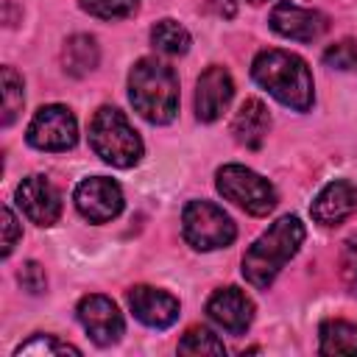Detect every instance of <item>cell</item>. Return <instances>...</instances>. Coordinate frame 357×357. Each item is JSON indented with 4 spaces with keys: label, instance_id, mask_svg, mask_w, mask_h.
I'll list each match as a JSON object with an SVG mask.
<instances>
[{
    "label": "cell",
    "instance_id": "21",
    "mask_svg": "<svg viewBox=\"0 0 357 357\" xmlns=\"http://www.w3.org/2000/svg\"><path fill=\"white\" fill-rule=\"evenodd\" d=\"M25 92H22V78L17 75L14 67H3V126L8 128L17 114L22 112Z\"/></svg>",
    "mask_w": 357,
    "mask_h": 357
},
{
    "label": "cell",
    "instance_id": "20",
    "mask_svg": "<svg viewBox=\"0 0 357 357\" xmlns=\"http://www.w3.org/2000/svg\"><path fill=\"white\" fill-rule=\"evenodd\" d=\"M178 351L181 354H226V346L206 326H190L178 340Z\"/></svg>",
    "mask_w": 357,
    "mask_h": 357
},
{
    "label": "cell",
    "instance_id": "1",
    "mask_svg": "<svg viewBox=\"0 0 357 357\" xmlns=\"http://www.w3.org/2000/svg\"><path fill=\"white\" fill-rule=\"evenodd\" d=\"M304 243V223L296 215H282L271 223L268 231H262L243 254V276L257 290H268L279 271L287 265V259L296 257V251Z\"/></svg>",
    "mask_w": 357,
    "mask_h": 357
},
{
    "label": "cell",
    "instance_id": "17",
    "mask_svg": "<svg viewBox=\"0 0 357 357\" xmlns=\"http://www.w3.org/2000/svg\"><path fill=\"white\" fill-rule=\"evenodd\" d=\"M98 42L89 36V33H75L64 42V50H61V64L70 75L81 78L86 73H92L98 67Z\"/></svg>",
    "mask_w": 357,
    "mask_h": 357
},
{
    "label": "cell",
    "instance_id": "15",
    "mask_svg": "<svg viewBox=\"0 0 357 357\" xmlns=\"http://www.w3.org/2000/svg\"><path fill=\"white\" fill-rule=\"evenodd\" d=\"M357 209V187L346 178L329 181L312 201L310 215L321 226H337Z\"/></svg>",
    "mask_w": 357,
    "mask_h": 357
},
{
    "label": "cell",
    "instance_id": "14",
    "mask_svg": "<svg viewBox=\"0 0 357 357\" xmlns=\"http://www.w3.org/2000/svg\"><path fill=\"white\" fill-rule=\"evenodd\" d=\"M128 307L137 315V321H142L151 329H167L178 318V298L148 284H137L128 290Z\"/></svg>",
    "mask_w": 357,
    "mask_h": 357
},
{
    "label": "cell",
    "instance_id": "7",
    "mask_svg": "<svg viewBox=\"0 0 357 357\" xmlns=\"http://www.w3.org/2000/svg\"><path fill=\"white\" fill-rule=\"evenodd\" d=\"M75 139H78L75 114L61 103L42 106L28 123V142L39 151H67L75 145Z\"/></svg>",
    "mask_w": 357,
    "mask_h": 357
},
{
    "label": "cell",
    "instance_id": "10",
    "mask_svg": "<svg viewBox=\"0 0 357 357\" xmlns=\"http://www.w3.org/2000/svg\"><path fill=\"white\" fill-rule=\"evenodd\" d=\"M17 204L36 226H53L61 215V192L45 176H28L17 187Z\"/></svg>",
    "mask_w": 357,
    "mask_h": 357
},
{
    "label": "cell",
    "instance_id": "28",
    "mask_svg": "<svg viewBox=\"0 0 357 357\" xmlns=\"http://www.w3.org/2000/svg\"><path fill=\"white\" fill-rule=\"evenodd\" d=\"M248 3H257L259 6V3H268V0H248Z\"/></svg>",
    "mask_w": 357,
    "mask_h": 357
},
{
    "label": "cell",
    "instance_id": "19",
    "mask_svg": "<svg viewBox=\"0 0 357 357\" xmlns=\"http://www.w3.org/2000/svg\"><path fill=\"white\" fill-rule=\"evenodd\" d=\"M151 42L159 53H167V56H181L187 53L190 47V33L184 25H178L176 20H159L153 28H151Z\"/></svg>",
    "mask_w": 357,
    "mask_h": 357
},
{
    "label": "cell",
    "instance_id": "9",
    "mask_svg": "<svg viewBox=\"0 0 357 357\" xmlns=\"http://www.w3.org/2000/svg\"><path fill=\"white\" fill-rule=\"evenodd\" d=\"M78 321L98 346H112L126 332V324H123L117 304L100 293H89L78 301Z\"/></svg>",
    "mask_w": 357,
    "mask_h": 357
},
{
    "label": "cell",
    "instance_id": "26",
    "mask_svg": "<svg viewBox=\"0 0 357 357\" xmlns=\"http://www.w3.org/2000/svg\"><path fill=\"white\" fill-rule=\"evenodd\" d=\"M17 279H20V284L28 290V293H42L45 287H47V276H45V268L39 265V262H33V259H28L22 268H20V273H17Z\"/></svg>",
    "mask_w": 357,
    "mask_h": 357
},
{
    "label": "cell",
    "instance_id": "16",
    "mask_svg": "<svg viewBox=\"0 0 357 357\" xmlns=\"http://www.w3.org/2000/svg\"><path fill=\"white\" fill-rule=\"evenodd\" d=\"M268 128H271V114L265 109V103L259 98H245L231 120V134L240 145L257 151L265 137H268Z\"/></svg>",
    "mask_w": 357,
    "mask_h": 357
},
{
    "label": "cell",
    "instance_id": "8",
    "mask_svg": "<svg viewBox=\"0 0 357 357\" xmlns=\"http://www.w3.org/2000/svg\"><path fill=\"white\" fill-rule=\"evenodd\" d=\"M75 209L89 220V223H106L114 220L123 212V190L117 181L106 176H92L84 178L75 187Z\"/></svg>",
    "mask_w": 357,
    "mask_h": 357
},
{
    "label": "cell",
    "instance_id": "18",
    "mask_svg": "<svg viewBox=\"0 0 357 357\" xmlns=\"http://www.w3.org/2000/svg\"><path fill=\"white\" fill-rule=\"evenodd\" d=\"M318 337L321 354H357V326L349 321H324Z\"/></svg>",
    "mask_w": 357,
    "mask_h": 357
},
{
    "label": "cell",
    "instance_id": "24",
    "mask_svg": "<svg viewBox=\"0 0 357 357\" xmlns=\"http://www.w3.org/2000/svg\"><path fill=\"white\" fill-rule=\"evenodd\" d=\"M324 64L332 67V70H349V73H357V42H354V39L335 42L332 47L324 50Z\"/></svg>",
    "mask_w": 357,
    "mask_h": 357
},
{
    "label": "cell",
    "instance_id": "13",
    "mask_svg": "<svg viewBox=\"0 0 357 357\" xmlns=\"http://www.w3.org/2000/svg\"><path fill=\"white\" fill-rule=\"evenodd\" d=\"M206 315L229 335H243L254 321V301L240 287H220L206 301Z\"/></svg>",
    "mask_w": 357,
    "mask_h": 357
},
{
    "label": "cell",
    "instance_id": "27",
    "mask_svg": "<svg viewBox=\"0 0 357 357\" xmlns=\"http://www.w3.org/2000/svg\"><path fill=\"white\" fill-rule=\"evenodd\" d=\"M17 240H20V223L11 212V206H3V257H8L14 251Z\"/></svg>",
    "mask_w": 357,
    "mask_h": 357
},
{
    "label": "cell",
    "instance_id": "25",
    "mask_svg": "<svg viewBox=\"0 0 357 357\" xmlns=\"http://www.w3.org/2000/svg\"><path fill=\"white\" fill-rule=\"evenodd\" d=\"M340 279L351 293H357V234L349 237L340 248Z\"/></svg>",
    "mask_w": 357,
    "mask_h": 357
},
{
    "label": "cell",
    "instance_id": "11",
    "mask_svg": "<svg viewBox=\"0 0 357 357\" xmlns=\"http://www.w3.org/2000/svg\"><path fill=\"white\" fill-rule=\"evenodd\" d=\"M271 28L284 36V39H296V42H315L324 36L326 31V17L321 11H312V8H301L290 0H282L271 8V17H268Z\"/></svg>",
    "mask_w": 357,
    "mask_h": 357
},
{
    "label": "cell",
    "instance_id": "5",
    "mask_svg": "<svg viewBox=\"0 0 357 357\" xmlns=\"http://www.w3.org/2000/svg\"><path fill=\"white\" fill-rule=\"evenodd\" d=\"M181 231L184 240L198 251L226 248L237 237L234 220L212 201H190L181 212Z\"/></svg>",
    "mask_w": 357,
    "mask_h": 357
},
{
    "label": "cell",
    "instance_id": "23",
    "mask_svg": "<svg viewBox=\"0 0 357 357\" xmlns=\"http://www.w3.org/2000/svg\"><path fill=\"white\" fill-rule=\"evenodd\" d=\"M139 0H78V6L98 20H123L134 14Z\"/></svg>",
    "mask_w": 357,
    "mask_h": 357
},
{
    "label": "cell",
    "instance_id": "3",
    "mask_svg": "<svg viewBox=\"0 0 357 357\" xmlns=\"http://www.w3.org/2000/svg\"><path fill=\"white\" fill-rule=\"evenodd\" d=\"M128 98L139 117L165 126L178 112V78L159 59H139L128 73Z\"/></svg>",
    "mask_w": 357,
    "mask_h": 357
},
{
    "label": "cell",
    "instance_id": "22",
    "mask_svg": "<svg viewBox=\"0 0 357 357\" xmlns=\"http://www.w3.org/2000/svg\"><path fill=\"white\" fill-rule=\"evenodd\" d=\"M14 354L17 357H22V354H45V357H56V354H81V349L78 346H73V343H64V340H59L56 335H33L31 340H25V343H20L17 349H14Z\"/></svg>",
    "mask_w": 357,
    "mask_h": 357
},
{
    "label": "cell",
    "instance_id": "6",
    "mask_svg": "<svg viewBox=\"0 0 357 357\" xmlns=\"http://www.w3.org/2000/svg\"><path fill=\"white\" fill-rule=\"evenodd\" d=\"M215 178H218L215 181L218 184V192L226 201H231L240 209H245L248 215L262 218V215H268L276 206V190H273V184L265 176L254 173L251 167L223 165Z\"/></svg>",
    "mask_w": 357,
    "mask_h": 357
},
{
    "label": "cell",
    "instance_id": "4",
    "mask_svg": "<svg viewBox=\"0 0 357 357\" xmlns=\"http://www.w3.org/2000/svg\"><path fill=\"white\" fill-rule=\"evenodd\" d=\"M92 151L112 167H134L142 159V139L128 117L114 106H100L89 123Z\"/></svg>",
    "mask_w": 357,
    "mask_h": 357
},
{
    "label": "cell",
    "instance_id": "12",
    "mask_svg": "<svg viewBox=\"0 0 357 357\" xmlns=\"http://www.w3.org/2000/svg\"><path fill=\"white\" fill-rule=\"evenodd\" d=\"M234 98V81L226 67H206L195 84V117L201 123L218 120Z\"/></svg>",
    "mask_w": 357,
    "mask_h": 357
},
{
    "label": "cell",
    "instance_id": "2",
    "mask_svg": "<svg viewBox=\"0 0 357 357\" xmlns=\"http://www.w3.org/2000/svg\"><path fill=\"white\" fill-rule=\"evenodd\" d=\"M251 75L279 103L296 112H307L312 106V73L307 61L296 53L276 47L259 50L251 64Z\"/></svg>",
    "mask_w": 357,
    "mask_h": 357
}]
</instances>
